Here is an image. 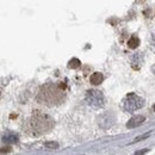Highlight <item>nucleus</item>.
<instances>
[{
	"mask_svg": "<svg viewBox=\"0 0 155 155\" xmlns=\"http://www.w3.org/2000/svg\"><path fill=\"white\" fill-rule=\"evenodd\" d=\"M143 105H144L143 99L141 97H138L135 93L127 94V97L124 98V103H123L124 110L128 111V112H133L135 110H138V109L143 107Z\"/></svg>",
	"mask_w": 155,
	"mask_h": 155,
	"instance_id": "nucleus-2",
	"label": "nucleus"
},
{
	"mask_svg": "<svg viewBox=\"0 0 155 155\" xmlns=\"http://www.w3.org/2000/svg\"><path fill=\"white\" fill-rule=\"evenodd\" d=\"M29 129L32 130L31 135H41L51 128V119L45 115H37L29 120Z\"/></svg>",
	"mask_w": 155,
	"mask_h": 155,
	"instance_id": "nucleus-1",
	"label": "nucleus"
},
{
	"mask_svg": "<svg viewBox=\"0 0 155 155\" xmlns=\"http://www.w3.org/2000/svg\"><path fill=\"white\" fill-rule=\"evenodd\" d=\"M11 149H10V147H6V148H0V154L1 153H8Z\"/></svg>",
	"mask_w": 155,
	"mask_h": 155,
	"instance_id": "nucleus-12",
	"label": "nucleus"
},
{
	"mask_svg": "<svg viewBox=\"0 0 155 155\" xmlns=\"http://www.w3.org/2000/svg\"><path fill=\"white\" fill-rule=\"evenodd\" d=\"M143 122H144V117L143 116H134L133 118H130V120L127 123V128L133 129V128L138 127L140 124H142Z\"/></svg>",
	"mask_w": 155,
	"mask_h": 155,
	"instance_id": "nucleus-4",
	"label": "nucleus"
},
{
	"mask_svg": "<svg viewBox=\"0 0 155 155\" xmlns=\"http://www.w3.org/2000/svg\"><path fill=\"white\" fill-rule=\"evenodd\" d=\"M148 150H149L148 148H146V149H143V150H138V152H136L135 153V155H143V154H146Z\"/></svg>",
	"mask_w": 155,
	"mask_h": 155,
	"instance_id": "nucleus-11",
	"label": "nucleus"
},
{
	"mask_svg": "<svg viewBox=\"0 0 155 155\" xmlns=\"http://www.w3.org/2000/svg\"><path fill=\"white\" fill-rule=\"evenodd\" d=\"M17 140H18V137L12 133H7L2 136V141L6 143H15V142H17Z\"/></svg>",
	"mask_w": 155,
	"mask_h": 155,
	"instance_id": "nucleus-6",
	"label": "nucleus"
},
{
	"mask_svg": "<svg viewBox=\"0 0 155 155\" xmlns=\"http://www.w3.org/2000/svg\"><path fill=\"white\" fill-rule=\"evenodd\" d=\"M152 41H153V44L155 45V34L153 35V38H152Z\"/></svg>",
	"mask_w": 155,
	"mask_h": 155,
	"instance_id": "nucleus-13",
	"label": "nucleus"
},
{
	"mask_svg": "<svg viewBox=\"0 0 155 155\" xmlns=\"http://www.w3.org/2000/svg\"><path fill=\"white\" fill-rule=\"evenodd\" d=\"M86 101L93 107H100L104 105V96L98 90H90L86 94Z\"/></svg>",
	"mask_w": 155,
	"mask_h": 155,
	"instance_id": "nucleus-3",
	"label": "nucleus"
},
{
	"mask_svg": "<svg viewBox=\"0 0 155 155\" xmlns=\"http://www.w3.org/2000/svg\"><path fill=\"white\" fill-rule=\"evenodd\" d=\"M90 80H91V84H93V85H99V84H101V82H103L104 77H103V74H101V73L96 72V73H93V74L91 75Z\"/></svg>",
	"mask_w": 155,
	"mask_h": 155,
	"instance_id": "nucleus-5",
	"label": "nucleus"
},
{
	"mask_svg": "<svg viewBox=\"0 0 155 155\" xmlns=\"http://www.w3.org/2000/svg\"><path fill=\"white\" fill-rule=\"evenodd\" d=\"M154 72H155V68H154Z\"/></svg>",
	"mask_w": 155,
	"mask_h": 155,
	"instance_id": "nucleus-15",
	"label": "nucleus"
},
{
	"mask_svg": "<svg viewBox=\"0 0 155 155\" xmlns=\"http://www.w3.org/2000/svg\"><path fill=\"white\" fill-rule=\"evenodd\" d=\"M150 135V133H146V134H143V135H141V136H138V137H136L135 140L131 142V143H136V142H138V141H142L143 138H147L148 136Z\"/></svg>",
	"mask_w": 155,
	"mask_h": 155,
	"instance_id": "nucleus-10",
	"label": "nucleus"
},
{
	"mask_svg": "<svg viewBox=\"0 0 155 155\" xmlns=\"http://www.w3.org/2000/svg\"><path fill=\"white\" fill-rule=\"evenodd\" d=\"M80 64H81V62H80V60L77 58H72L69 62H68V68H71V69H77L80 67Z\"/></svg>",
	"mask_w": 155,
	"mask_h": 155,
	"instance_id": "nucleus-8",
	"label": "nucleus"
},
{
	"mask_svg": "<svg viewBox=\"0 0 155 155\" xmlns=\"http://www.w3.org/2000/svg\"><path fill=\"white\" fill-rule=\"evenodd\" d=\"M153 110H154V111H155V104H154V105H153Z\"/></svg>",
	"mask_w": 155,
	"mask_h": 155,
	"instance_id": "nucleus-14",
	"label": "nucleus"
},
{
	"mask_svg": "<svg viewBox=\"0 0 155 155\" xmlns=\"http://www.w3.org/2000/svg\"><path fill=\"white\" fill-rule=\"evenodd\" d=\"M138 44H140V39H138L137 36H133V37H130V39L128 41V47L130 49H136L138 47Z\"/></svg>",
	"mask_w": 155,
	"mask_h": 155,
	"instance_id": "nucleus-7",
	"label": "nucleus"
},
{
	"mask_svg": "<svg viewBox=\"0 0 155 155\" xmlns=\"http://www.w3.org/2000/svg\"><path fill=\"white\" fill-rule=\"evenodd\" d=\"M44 146L47 148H49V149H56V148H58V143H56V142H45Z\"/></svg>",
	"mask_w": 155,
	"mask_h": 155,
	"instance_id": "nucleus-9",
	"label": "nucleus"
}]
</instances>
